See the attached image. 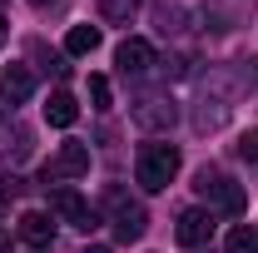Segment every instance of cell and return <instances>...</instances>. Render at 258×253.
Segmentation results:
<instances>
[{
    "label": "cell",
    "mask_w": 258,
    "mask_h": 253,
    "mask_svg": "<svg viewBox=\"0 0 258 253\" xmlns=\"http://www.w3.org/2000/svg\"><path fill=\"white\" fill-rule=\"evenodd\" d=\"M179 164H184V159H179L174 144H144V149H139V169H134V179H139L149 194H159V189L174 184Z\"/></svg>",
    "instance_id": "obj_1"
},
{
    "label": "cell",
    "mask_w": 258,
    "mask_h": 253,
    "mask_svg": "<svg viewBox=\"0 0 258 253\" xmlns=\"http://www.w3.org/2000/svg\"><path fill=\"white\" fill-rule=\"evenodd\" d=\"M194 189L204 194L214 209H224V214H243L248 209V194H243V184H233L224 169H199V184Z\"/></svg>",
    "instance_id": "obj_2"
},
{
    "label": "cell",
    "mask_w": 258,
    "mask_h": 253,
    "mask_svg": "<svg viewBox=\"0 0 258 253\" xmlns=\"http://www.w3.org/2000/svg\"><path fill=\"white\" fill-rule=\"evenodd\" d=\"M109 219H114V233L134 243V238H144V228H149V214H144V204L139 199H129V194L109 189Z\"/></svg>",
    "instance_id": "obj_3"
},
{
    "label": "cell",
    "mask_w": 258,
    "mask_h": 253,
    "mask_svg": "<svg viewBox=\"0 0 258 253\" xmlns=\"http://www.w3.org/2000/svg\"><path fill=\"white\" fill-rule=\"evenodd\" d=\"M80 174H90V149L85 144H60L55 159L45 164V179H80Z\"/></svg>",
    "instance_id": "obj_4"
},
{
    "label": "cell",
    "mask_w": 258,
    "mask_h": 253,
    "mask_svg": "<svg viewBox=\"0 0 258 253\" xmlns=\"http://www.w3.org/2000/svg\"><path fill=\"white\" fill-rule=\"evenodd\" d=\"M50 209H55L60 219H70L75 228H95V214H90V204H85V199H80L75 189H64V184L50 194Z\"/></svg>",
    "instance_id": "obj_5"
},
{
    "label": "cell",
    "mask_w": 258,
    "mask_h": 253,
    "mask_svg": "<svg viewBox=\"0 0 258 253\" xmlns=\"http://www.w3.org/2000/svg\"><path fill=\"white\" fill-rule=\"evenodd\" d=\"M174 233H179V243H184V248H199V243H209V233H214V219H209L204 209H184Z\"/></svg>",
    "instance_id": "obj_6"
},
{
    "label": "cell",
    "mask_w": 258,
    "mask_h": 253,
    "mask_svg": "<svg viewBox=\"0 0 258 253\" xmlns=\"http://www.w3.org/2000/svg\"><path fill=\"white\" fill-rule=\"evenodd\" d=\"M114 65H119L124 75H144V70L154 65V45H149V40H124V45L114 50Z\"/></svg>",
    "instance_id": "obj_7"
},
{
    "label": "cell",
    "mask_w": 258,
    "mask_h": 253,
    "mask_svg": "<svg viewBox=\"0 0 258 253\" xmlns=\"http://www.w3.org/2000/svg\"><path fill=\"white\" fill-rule=\"evenodd\" d=\"M0 95L10 99V104L30 99L35 95V75L25 70V65H5V70H0Z\"/></svg>",
    "instance_id": "obj_8"
},
{
    "label": "cell",
    "mask_w": 258,
    "mask_h": 253,
    "mask_svg": "<svg viewBox=\"0 0 258 253\" xmlns=\"http://www.w3.org/2000/svg\"><path fill=\"white\" fill-rule=\"evenodd\" d=\"M20 238L25 243H35V248H50L55 243V214H20Z\"/></svg>",
    "instance_id": "obj_9"
},
{
    "label": "cell",
    "mask_w": 258,
    "mask_h": 253,
    "mask_svg": "<svg viewBox=\"0 0 258 253\" xmlns=\"http://www.w3.org/2000/svg\"><path fill=\"white\" fill-rule=\"evenodd\" d=\"M134 124L139 129H169L174 124V104L169 99H139L134 104Z\"/></svg>",
    "instance_id": "obj_10"
},
{
    "label": "cell",
    "mask_w": 258,
    "mask_h": 253,
    "mask_svg": "<svg viewBox=\"0 0 258 253\" xmlns=\"http://www.w3.org/2000/svg\"><path fill=\"white\" fill-rule=\"evenodd\" d=\"M45 119H50L55 129H70L75 119H80V104H75V95L55 90V95H50V104H45Z\"/></svg>",
    "instance_id": "obj_11"
},
{
    "label": "cell",
    "mask_w": 258,
    "mask_h": 253,
    "mask_svg": "<svg viewBox=\"0 0 258 253\" xmlns=\"http://www.w3.org/2000/svg\"><path fill=\"white\" fill-rule=\"evenodd\" d=\"M134 10H139V0H99V20H109V25H129Z\"/></svg>",
    "instance_id": "obj_12"
},
{
    "label": "cell",
    "mask_w": 258,
    "mask_h": 253,
    "mask_svg": "<svg viewBox=\"0 0 258 253\" xmlns=\"http://www.w3.org/2000/svg\"><path fill=\"white\" fill-rule=\"evenodd\" d=\"M95 45H99V30H95V25H75V30L64 35V50H70V55H90Z\"/></svg>",
    "instance_id": "obj_13"
},
{
    "label": "cell",
    "mask_w": 258,
    "mask_h": 253,
    "mask_svg": "<svg viewBox=\"0 0 258 253\" xmlns=\"http://www.w3.org/2000/svg\"><path fill=\"white\" fill-rule=\"evenodd\" d=\"M224 248H228V253H258V228H248V223H238V228H228Z\"/></svg>",
    "instance_id": "obj_14"
},
{
    "label": "cell",
    "mask_w": 258,
    "mask_h": 253,
    "mask_svg": "<svg viewBox=\"0 0 258 253\" xmlns=\"http://www.w3.org/2000/svg\"><path fill=\"white\" fill-rule=\"evenodd\" d=\"M90 104L95 109H109V80L104 75H90Z\"/></svg>",
    "instance_id": "obj_15"
},
{
    "label": "cell",
    "mask_w": 258,
    "mask_h": 253,
    "mask_svg": "<svg viewBox=\"0 0 258 253\" xmlns=\"http://www.w3.org/2000/svg\"><path fill=\"white\" fill-rule=\"evenodd\" d=\"M238 154H243V159H258V134H243V144H238Z\"/></svg>",
    "instance_id": "obj_16"
},
{
    "label": "cell",
    "mask_w": 258,
    "mask_h": 253,
    "mask_svg": "<svg viewBox=\"0 0 258 253\" xmlns=\"http://www.w3.org/2000/svg\"><path fill=\"white\" fill-rule=\"evenodd\" d=\"M248 80H253V85H258V55H253V60H248Z\"/></svg>",
    "instance_id": "obj_17"
},
{
    "label": "cell",
    "mask_w": 258,
    "mask_h": 253,
    "mask_svg": "<svg viewBox=\"0 0 258 253\" xmlns=\"http://www.w3.org/2000/svg\"><path fill=\"white\" fill-rule=\"evenodd\" d=\"M0 253H10V233L5 228H0Z\"/></svg>",
    "instance_id": "obj_18"
},
{
    "label": "cell",
    "mask_w": 258,
    "mask_h": 253,
    "mask_svg": "<svg viewBox=\"0 0 258 253\" xmlns=\"http://www.w3.org/2000/svg\"><path fill=\"white\" fill-rule=\"evenodd\" d=\"M80 253H109V248H104V243H90V248H80Z\"/></svg>",
    "instance_id": "obj_19"
},
{
    "label": "cell",
    "mask_w": 258,
    "mask_h": 253,
    "mask_svg": "<svg viewBox=\"0 0 258 253\" xmlns=\"http://www.w3.org/2000/svg\"><path fill=\"white\" fill-rule=\"evenodd\" d=\"M30 5H35V10H50V5H55V0H30Z\"/></svg>",
    "instance_id": "obj_20"
},
{
    "label": "cell",
    "mask_w": 258,
    "mask_h": 253,
    "mask_svg": "<svg viewBox=\"0 0 258 253\" xmlns=\"http://www.w3.org/2000/svg\"><path fill=\"white\" fill-rule=\"evenodd\" d=\"M5 40H10V25H5V20H0V45H5Z\"/></svg>",
    "instance_id": "obj_21"
},
{
    "label": "cell",
    "mask_w": 258,
    "mask_h": 253,
    "mask_svg": "<svg viewBox=\"0 0 258 253\" xmlns=\"http://www.w3.org/2000/svg\"><path fill=\"white\" fill-rule=\"evenodd\" d=\"M35 253H45V248H35Z\"/></svg>",
    "instance_id": "obj_22"
}]
</instances>
